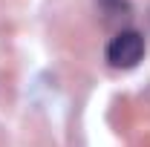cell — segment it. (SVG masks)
I'll return each mask as SVG.
<instances>
[{"instance_id": "cell-1", "label": "cell", "mask_w": 150, "mask_h": 147, "mask_svg": "<svg viewBox=\"0 0 150 147\" xmlns=\"http://www.w3.org/2000/svg\"><path fill=\"white\" fill-rule=\"evenodd\" d=\"M144 55V37L139 35V32H118V35L110 40V46H107V61H110L112 66H118V69H130L136 66L139 61Z\"/></svg>"}]
</instances>
